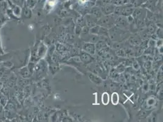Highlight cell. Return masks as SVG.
Segmentation results:
<instances>
[{
    "label": "cell",
    "mask_w": 163,
    "mask_h": 122,
    "mask_svg": "<svg viewBox=\"0 0 163 122\" xmlns=\"http://www.w3.org/2000/svg\"><path fill=\"white\" fill-rule=\"evenodd\" d=\"M4 53V52L1 46V39H0V55H3Z\"/></svg>",
    "instance_id": "6"
},
{
    "label": "cell",
    "mask_w": 163,
    "mask_h": 122,
    "mask_svg": "<svg viewBox=\"0 0 163 122\" xmlns=\"http://www.w3.org/2000/svg\"><path fill=\"white\" fill-rule=\"evenodd\" d=\"M110 97L109 94L107 92H104L102 95V102L104 105H107L109 103Z\"/></svg>",
    "instance_id": "1"
},
{
    "label": "cell",
    "mask_w": 163,
    "mask_h": 122,
    "mask_svg": "<svg viewBox=\"0 0 163 122\" xmlns=\"http://www.w3.org/2000/svg\"><path fill=\"white\" fill-rule=\"evenodd\" d=\"M9 20V17L6 14L0 13V26H2Z\"/></svg>",
    "instance_id": "4"
},
{
    "label": "cell",
    "mask_w": 163,
    "mask_h": 122,
    "mask_svg": "<svg viewBox=\"0 0 163 122\" xmlns=\"http://www.w3.org/2000/svg\"><path fill=\"white\" fill-rule=\"evenodd\" d=\"M7 6H9L8 4L7 1H5L4 0L1 2H0V11H1V13H6L7 9L8 8Z\"/></svg>",
    "instance_id": "3"
},
{
    "label": "cell",
    "mask_w": 163,
    "mask_h": 122,
    "mask_svg": "<svg viewBox=\"0 0 163 122\" xmlns=\"http://www.w3.org/2000/svg\"><path fill=\"white\" fill-rule=\"evenodd\" d=\"M119 97L117 93L115 92L111 95V102L114 104V105H117L119 103Z\"/></svg>",
    "instance_id": "2"
},
{
    "label": "cell",
    "mask_w": 163,
    "mask_h": 122,
    "mask_svg": "<svg viewBox=\"0 0 163 122\" xmlns=\"http://www.w3.org/2000/svg\"><path fill=\"white\" fill-rule=\"evenodd\" d=\"M35 0H26V5L29 8H32L35 5Z\"/></svg>",
    "instance_id": "5"
},
{
    "label": "cell",
    "mask_w": 163,
    "mask_h": 122,
    "mask_svg": "<svg viewBox=\"0 0 163 122\" xmlns=\"http://www.w3.org/2000/svg\"><path fill=\"white\" fill-rule=\"evenodd\" d=\"M1 88H2V84L0 83V89H1Z\"/></svg>",
    "instance_id": "7"
}]
</instances>
